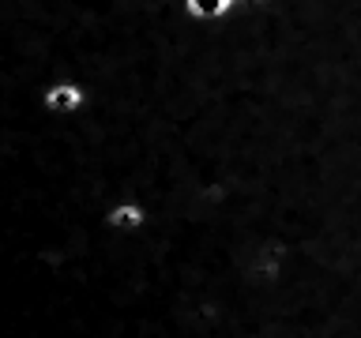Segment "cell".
Instances as JSON below:
<instances>
[{"mask_svg": "<svg viewBox=\"0 0 361 338\" xmlns=\"http://www.w3.org/2000/svg\"><path fill=\"white\" fill-rule=\"evenodd\" d=\"M185 8H188V15H196V19H219L233 8V0H185Z\"/></svg>", "mask_w": 361, "mask_h": 338, "instance_id": "cell-2", "label": "cell"}, {"mask_svg": "<svg viewBox=\"0 0 361 338\" xmlns=\"http://www.w3.org/2000/svg\"><path fill=\"white\" fill-rule=\"evenodd\" d=\"M45 106H49L53 113H72L83 106V90H79L75 83H56L45 90Z\"/></svg>", "mask_w": 361, "mask_h": 338, "instance_id": "cell-1", "label": "cell"}, {"mask_svg": "<svg viewBox=\"0 0 361 338\" xmlns=\"http://www.w3.org/2000/svg\"><path fill=\"white\" fill-rule=\"evenodd\" d=\"M140 222H143V211L132 207V203H124V207H113V211H109V225H117V230H135Z\"/></svg>", "mask_w": 361, "mask_h": 338, "instance_id": "cell-3", "label": "cell"}]
</instances>
